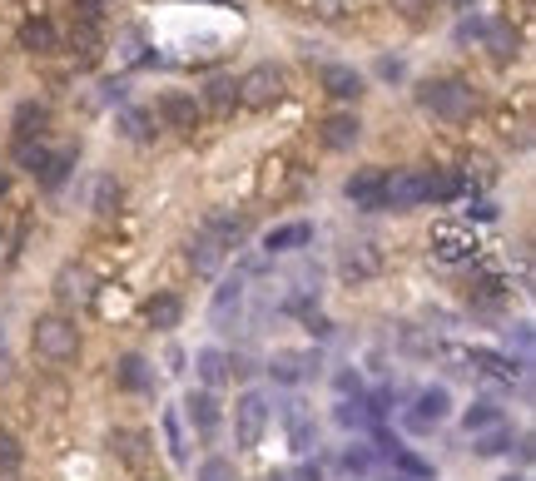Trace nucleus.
<instances>
[{"mask_svg":"<svg viewBox=\"0 0 536 481\" xmlns=\"http://www.w3.org/2000/svg\"><path fill=\"white\" fill-rule=\"evenodd\" d=\"M383 189H388V174H383V169H358V174L343 184L348 204H353V209H363V214L388 209V204H383Z\"/></svg>","mask_w":536,"mask_h":481,"instance_id":"obj_7","label":"nucleus"},{"mask_svg":"<svg viewBox=\"0 0 536 481\" xmlns=\"http://www.w3.org/2000/svg\"><path fill=\"white\" fill-rule=\"evenodd\" d=\"M482 50H487L497 65H512V60H517V50H522L517 25H512V20H487V25H482Z\"/></svg>","mask_w":536,"mask_h":481,"instance_id":"obj_10","label":"nucleus"},{"mask_svg":"<svg viewBox=\"0 0 536 481\" xmlns=\"http://www.w3.org/2000/svg\"><path fill=\"white\" fill-rule=\"evenodd\" d=\"M20 50L50 55V50H55V25H50V20H25V25H20Z\"/></svg>","mask_w":536,"mask_h":481,"instance_id":"obj_22","label":"nucleus"},{"mask_svg":"<svg viewBox=\"0 0 536 481\" xmlns=\"http://www.w3.org/2000/svg\"><path fill=\"white\" fill-rule=\"evenodd\" d=\"M472 253H477V243L462 239V234H442V239H437V258H442V263H462V258H472Z\"/></svg>","mask_w":536,"mask_h":481,"instance_id":"obj_32","label":"nucleus"},{"mask_svg":"<svg viewBox=\"0 0 536 481\" xmlns=\"http://www.w3.org/2000/svg\"><path fill=\"white\" fill-rule=\"evenodd\" d=\"M462 427H467L472 437H482V432L502 427V407H497V402H472V407L462 412Z\"/></svg>","mask_w":536,"mask_h":481,"instance_id":"obj_23","label":"nucleus"},{"mask_svg":"<svg viewBox=\"0 0 536 481\" xmlns=\"http://www.w3.org/2000/svg\"><path fill=\"white\" fill-rule=\"evenodd\" d=\"M482 15H462V25H457V40H482Z\"/></svg>","mask_w":536,"mask_h":481,"instance_id":"obj_44","label":"nucleus"},{"mask_svg":"<svg viewBox=\"0 0 536 481\" xmlns=\"http://www.w3.org/2000/svg\"><path fill=\"white\" fill-rule=\"evenodd\" d=\"M383 204L388 209H417V204H427V169H398V174H388Z\"/></svg>","mask_w":536,"mask_h":481,"instance_id":"obj_6","label":"nucleus"},{"mask_svg":"<svg viewBox=\"0 0 536 481\" xmlns=\"http://www.w3.org/2000/svg\"><path fill=\"white\" fill-rule=\"evenodd\" d=\"M45 159H50V154H45V144H40V139H15V164H20V169L40 174V169H45Z\"/></svg>","mask_w":536,"mask_h":481,"instance_id":"obj_31","label":"nucleus"},{"mask_svg":"<svg viewBox=\"0 0 536 481\" xmlns=\"http://www.w3.org/2000/svg\"><path fill=\"white\" fill-rule=\"evenodd\" d=\"M293 477H298V481H323V472H318V462H303Z\"/></svg>","mask_w":536,"mask_h":481,"instance_id":"obj_47","label":"nucleus"},{"mask_svg":"<svg viewBox=\"0 0 536 481\" xmlns=\"http://www.w3.org/2000/svg\"><path fill=\"white\" fill-rule=\"evenodd\" d=\"M402 348H407V353H417V358H432V353H437V343H432V338H422L417 328H402Z\"/></svg>","mask_w":536,"mask_h":481,"instance_id":"obj_42","label":"nucleus"},{"mask_svg":"<svg viewBox=\"0 0 536 481\" xmlns=\"http://www.w3.org/2000/svg\"><path fill=\"white\" fill-rule=\"evenodd\" d=\"M447 5H452V10H462V15H467V10H472V5H477V0H447Z\"/></svg>","mask_w":536,"mask_h":481,"instance_id":"obj_49","label":"nucleus"},{"mask_svg":"<svg viewBox=\"0 0 536 481\" xmlns=\"http://www.w3.org/2000/svg\"><path fill=\"white\" fill-rule=\"evenodd\" d=\"M55 298L80 308V303H90V298H95V278H90L80 263H65V268L55 273Z\"/></svg>","mask_w":536,"mask_h":481,"instance_id":"obj_11","label":"nucleus"},{"mask_svg":"<svg viewBox=\"0 0 536 481\" xmlns=\"http://www.w3.org/2000/svg\"><path fill=\"white\" fill-rule=\"evenodd\" d=\"M288 437H293V447H298V452H308V447H313V427L303 422V412H288Z\"/></svg>","mask_w":536,"mask_h":481,"instance_id":"obj_40","label":"nucleus"},{"mask_svg":"<svg viewBox=\"0 0 536 481\" xmlns=\"http://www.w3.org/2000/svg\"><path fill=\"white\" fill-rule=\"evenodd\" d=\"M239 303H244V278L234 273V278L214 293V318H229V308H239Z\"/></svg>","mask_w":536,"mask_h":481,"instance_id":"obj_33","label":"nucleus"},{"mask_svg":"<svg viewBox=\"0 0 536 481\" xmlns=\"http://www.w3.org/2000/svg\"><path fill=\"white\" fill-rule=\"evenodd\" d=\"M333 382H338V392H343V397H348V392H358V372H338Z\"/></svg>","mask_w":536,"mask_h":481,"instance_id":"obj_46","label":"nucleus"},{"mask_svg":"<svg viewBox=\"0 0 536 481\" xmlns=\"http://www.w3.org/2000/svg\"><path fill=\"white\" fill-rule=\"evenodd\" d=\"M70 55L95 60V55H100V30H95V25H75V30H70Z\"/></svg>","mask_w":536,"mask_h":481,"instance_id":"obj_30","label":"nucleus"},{"mask_svg":"<svg viewBox=\"0 0 536 481\" xmlns=\"http://www.w3.org/2000/svg\"><path fill=\"white\" fill-rule=\"evenodd\" d=\"M502 481H527V477H502Z\"/></svg>","mask_w":536,"mask_h":481,"instance_id":"obj_52","label":"nucleus"},{"mask_svg":"<svg viewBox=\"0 0 536 481\" xmlns=\"http://www.w3.org/2000/svg\"><path fill=\"white\" fill-rule=\"evenodd\" d=\"M159 120L169 124V129H179V134H194L199 120H204V105H199L194 95H184V90H169V95L159 100Z\"/></svg>","mask_w":536,"mask_h":481,"instance_id":"obj_9","label":"nucleus"},{"mask_svg":"<svg viewBox=\"0 0 536 481\" xmlns=\"http://www.w3.org/2000/svg\"><path fill=\"white\" fill-rule=\"evenodd\" d=\"M120 124H125V134H130V139H149V115L125 110V115H120Z\"/></svg>","mask_w":536,"mask_h":481,"instance_id":"obj_43","label":"nucleus"},{"mask_svg":"<svg viewBox=\"0 0 536 481\" xmlns=\"http://www.w3.org/2000/svg\"><path fill=\"white\" fill-rule=\"evenodd\" d=\"M338 467H343L348 477H363V472L373 467V447H343V452H338Z\"/></svg>","mask_w":536,"mask_h":481,"instance_id":"obj_35","label":"nucleus"},{"mask_svg":"<svg viewBox=\"0 0 536 481\" xmlns=\"http://www.w3.org/2000/svg\"><path fill=\"white\" fill-rule=\"evenodd\" d=\"M358 139H363L358 115H328V120H323V144H328V149H353Z\"/></svg>","mask_w":536,"mask_h":481,"instance_id":"obj_20","label":"nucleus"},{"mask_svg":"<svg viewBox=\"0 0 536 481\" xmlns=\"http://www.w3.org/2000/svg\"><path fill=\"white\" fill-rule=\"evenodd\" d=\"M417 105L432 115V120H467L477 110V95L467 80H427L417 90Z\"/></svg>","mask_w":536,"mask_h":481,"instance_id":"obj_1","label":"nucleus"},{"mask_svg":"<svg viewBox=\"0 0 536 481\" xmlns=\"http://www.w3.org/2000/svg\"><path fill=\"white\" fill-rule=\"evenodd\" d=\"M199 481H239V472H234L229 457H209V462L199 467Z\"/></svg>","mask_w":536,"mask_h":481,"instance_id":"obj_39","label":"nucleus"},{"mask_svg":"<svg viewBox=\"0 0 536 481\" xmlns=\"http://www.w3.org/2000/svg\"><path fill=\"white\" fill-rule=\"evenodd\" d=\"M378 70H383V75H388V80H398V75H402V60H383V65H378Z\"/></svg>","mask_w":536,"mask_h":481,"instance_id":"obj_48","label":"nucleus"},{"mask_svg":"<svg viewBox=\"0 0 536 481\" xmlns=\"http://www.w3.org/2000/svg\"><path fill=\"white\" fill-rule=\"evenodd\" d=\"M283 100V70L273 65H254L244 80H239V105H254V110H268Z\"/></svg>","mask_w":536,"mask_h":481,"instance_id":"obj_3","label":"nucleus"},{"mask_svg":"<svg viewBox=\"0 0 536 481\" xmlns=\"http://www.w3.org/2000/svg\"><path fill=\"white\" fill-rule=\"evenodd\" d=\"M110 0H75V25H100Z\"/></svg>","mask_w":536,"mask_h":481,"instance_id":"obj_41","label":"nucleus"},{"mask_svg":"<svg viewBox=\"0 0 536 481\" xmlns=\"http://www.w3.org/2000/svg\"><path fill=\"white\" fill-rule=\"evenodd\" d=\"M224 243H214L209 234H194V243H189V263H194V273H204V278H214L219 268H224Z\"/></svg>","mask_w":536,"mask_h":481,"instance_id":"obj_18","label":"nucleus"},{"mask_svg":"<svg viewBox=\"0 0 536 481\" xmlns=\"http://www.w3.org/2000/svg\"><path fill=\"white\" fill-rule=\"evenodd\" d=\"M308 243H313V224L293 219V224L268 229V234H264V253H298V248H308Z\"/></svg>","mask_w":536,"mask_h":481,"instance_id":"obj_14","label":"nucleus"},{"mask_svg":"<svg viewBox=\"0 0 536 481\" xmlns=\"http://www.w3.org/2000/svg\"><path fill=\"white\" fill-rule=\"evenodd\" d=\"M70 169H75V149H65V154H50V159H45V169H40V184H45V189H60Z\"/></svg>","mask_w":536,"mask_h":481,"instance_id":"obj_29","label":"nucleus"},{"mask_svg":"<svg viewBox=\"0 0 536 481\" xmlns=\"http://www.w3.org/2000/svg\"><path fill=\"white\" fill-rule=\"evenodd\" d=\"M338 268H343V278H353V283H363V278H373V273L383 268V253H378L373 243H353V248H343V258H338Z\"/></svg>","mask_w":536,"mask_h":481,"instance_id":"obj_12","label":"nucleus"},{"mask_svg":"<svg viewBox=\"0 0 536 481\" xmlns=\"http://www.w3.org/2000/svg\"><path fill=\"white\" fill-rule=\"evenodd\" d=\"M179 318H184L179 293H154V298L144 303V323H149L154 333H174V328H179Z\"/></svg>","mask_w":536,"mask_h":481,"instance_id":"obj_13","label":"nucleus"},{"mask_svg":"<svg viewBox=\"0 0 536 481\" xmlns=\"http://www.w3.org/2000/svg\"><path fill=\"white\" fill-rule=\"evenodd\" d=\"M388 481H407V477H388Z\"/></svg>","mask_w":536,"mask_h":481,"instance_id":"obj_53","label":"nucleus"},{"mask_svg":"<svg viewBox=\"0 0 536 481\" xmlns=\"http://www.w3.org/2000/svg\"><path fill=\"white\" fill-rule=\"evenodd\" d=\"M35 353L45 362H70L80 353V328H75V318H65V313H45V318H35Z\"/></svg>","mask_w":536,"mask_h":481,"instance_id":"obj_2","label":"nucleus"},{"mask_svg":"<svg viewBox=\"0 0 536 481\" xmlns=\"http://www.w3.org/2000/svg\"><path fill=\"white\" fill-rule=\"evenodd\" d=\"M20 462H25V447H20V437H15V432H0V472L10 477V472H20Z\"/></svg>","mask_w":536,"mask_h":481,"instance_id":"obj_36","label":"nucleus"},{"mask_svg":"<svg viewBox=\"0 0 536 481\" xmlns=\"http://www.w3.org/2000/svg\"><path fill=\"white\" fill-rule=\"evenodd\" d=\"M268 481H298L293 472H268Z\"/></svg>","mask_w":536,"mask_h":481,"instance_id":"obj_50","label":"nucleus"},{"mask_svg":"<svg viewBox=\"0 0 536 481\" xmlns=\"http://www.w3.org/2000/svg\"><path fill=\"white\" fill-rule=\"evenodd\" d=\"M115 447H120V457H125V462L139 457V437H134V432H120V437H115Z\"/></svg>","mask_w":536,"mask_h":481,"instance_id":"obj_45","label":"nucleus"},{"mask_svg":"<svg viewBox=\"0 0 536 481\" xmlns=\"http://www.w3.org/2000/svg\"><path fill=\"white\" fill-rule=\"evenodd\" d=\"M5 189H10V179H5V174H0V199H5Z\"/></svg>","mask_w":536,"mask_h":481,"instance_id":"obj_51","label":"nucleus"},{"mask_svg":"<svg viewBox=\"0 0 536 481\" xmlns=\"http://www.w3.org/2000/svg\"><path fill=\"white\" fill-rule=\"evenodd\" d=\"M333 417H338V427H353V432H358V427H368V407H363L358 397H343Z\"/></svg>","mask_w":536,"mask_h":481,"instance_id":"obj_37","label":"nucleus"},{"mask_svg":"<svg viewBox=\"0 0 536 481\" xmlns=\"http://www.w3.org/2000/svg\"><path fill=\"white\" fill-rule=\"evenodd\" d=\"M457 358L467 362V372H482L492 382H517L522 377V362L507 358V353H492V348H462Z\"/></svg>","mask_w":536,"mask_h":481,"instance_id":"obj_8","label":"nucleus"},{"mask_svg":"<svg viewBox=\"0 0 536 481\" xmlns=\"http://www.w3.org/2000/svg\"><path fill=\"white\" fill-rule=\"evenodd\" d=\"M204 105H209L214 115H229V110L239 105V80H229V75H214V80L204 85Z\"/></svg>","mask_w":536,"mask_h":481,"instance_id":"obj_21","label":"nucleus"},{"mask_svg":"<svg viewBox=\"0 0 536 481\" xmlns=\"http://www.w3.org/2000/svg\"><path fill=\"white\" fill-rule=\"evenodd\" d=\"M159 427H164V447H169V457H174V462H184V457H189V442H184V427H179V412L169 407V412L159 417Z\"/></svg>","mask_w":536,"mask_h":481,"instance_id":"obj_28","label":"nucleus"},{"mask_svg":"<svg viewBox=\"0 0 536 481\" xmlns=\"http://www.w3.org/2000/svg\"><path fill=\"white\" fill-rule=\"evenodd\" d=\"M194 367H199V382H204V392H214V387H224V382H229L234 358H229V353H219V348H204V353L194 358Z\"/></svg>","mask_w":536,"mask_h":481,"instance_id":"obj_17","label":"nucleus"},{"mask_svg":"<svg viewBox=\"0 0 536 481\" xmlns=\"http://www.w3.org/2000/svg\"><path fill=\"white\" fill-rule=\"evenodd\" d=\"M323 90L333 95V100H358L363 95V75L353 70V65H323Z\"/></svg>","mask_w":536,"mask_h":481,"instance_id":"obj_15","label":"nucleus"},{"mask_svg":"<svg viewBox=\"0 0 536 481\" xmlns=\"http://www.w3.org/2000/svg\"><path fill=\"white\" fill-rule=\"evenodd\" d=\"M447 412H452L447 387H422V392L412 397V407H407V427H412V432H432L437 422H447Z\"/></svg>","mask_w":536,"mask_h":481,"instance_id":"obj_4","label":"nucleus"},{"mask_svg":"<svg viewBox=\"0 0 536 481\" xmlns=\"http://www.w3.org/2000/svg\"><path fill=\"white\" fill-rule=\"evenodd\" d=\"M507 447H512L507 427H492V432H482V437H477V452H482V457H502Z\"/></svg>","mask_w":536,"mask_h":481,"instance_id":"obj_38","label":"nucleus"},{"mask_svg":"<svg viewBox=\"0 0 536 481\" xmlns=\"http://www.w3.org/2000/svg\"><path fill=\"white\" fill-rule=\"evenodd\" d=\"M45 124H50V110H45V105H30V100H25V105L15 110V134H20V139H40Z\"/></svg>","mask_w":536,"mask_h":481,"instance_id":"obj_26","label":"nucleus"},{"mask_svg":"<svg viewBox=\"0 0 536 481\" xmlns=\"http://www.w3.org/2000/svg\"><path fill=\"white\" fill-rule=\"evenodd\" d=\"M234 427H239V447H259L268 427V397L264 392H244L234 402Z\"/></svg>","mask_w":536,"mask_h":481,"instance_id":"obj_5","label":"nucleus"},{"mask_svg":"<svg viewBox=\"0 0 536 481\" xmlns=\"http://www.w3.org/2000/svg\"><path fill=\"white\" fill-rule=\"evenodd\" d=\"M115 377H120V387H125V392H144V387L154 382L149 362L139 358V353H130V358H120V367H115Z\"/></svg>","mask_w":536,"mask_h":481,"instance_id":"obj_25","label":"nucleus"},{"mask_svg":"<svg viewBox=\"0 0 536 481\" xmlns=\"http://www.w3.org/2000/svg\"><path fill=\"white\" fill-rule=\"evenodd\" d=\"M90 209H95L100 219H110V214L120 209V184H115L110 174H100V179H95V189H90Z\"/></svg>","mask_w":536,"mask_h":481,"instance_id":"obj_27","label":"nucleus"},{"mask_svg":"<svg viewBox=\"0 0 536 481\" xmlns=\"http://www.w3.org/2000/svg\"><path fill=\"white\" fill-rule=\"evenodd\" d=\"M313 367H318V358H313V353H288V348H283V353H273V358H268L273 382H288V387H293V382H303Z\"/></svg>","mask_w":536,"mask_h":481,"instance_id":"obj_16","label":"nucleus"},{"mask_svg":"<svg viewBox=\"0 0 536 481\" xmlns=\"http://www.w3.org/2000/svg\"><path fill=\"white\" fill-rule=\"evenodd\" d=\"M393 467H398L402 477H412V481L432 477V462H422V457H417V452H407V447H398V452H393Z\"/></svg>","mask_w":536,"mask_h":481,"instance_id":"obj_34","label":"nucleus"},{"mask_svg":"<svg viewBox=\"0 0 536 481\" xmlns=\"http://www.w3.org/2000/svg\"><path fill=\"white\" fill-rule=\"evenodd\" d=\"M204 234L214 243H224V248H234V243L249 234V219H234V214H214L209 224H204Z\"/></svg>","mask_w":536,"mask_h":481,"instance_id":"obj_24","label":"nucleus"},{"mask_svg":"<svg viewBox=\"0 0 536 481\" xmlns=\"http://www.w3.org/2000/svg\"><path fill=\"white\" fill-rule=\"evenodd\" d=\"M189 422L199 427V437H214L219 432V397L214 392H189Z\"/></svg>","mask_w":536,"mask_h":481,"instance_id":"obj_19","label":"nucleus"}]
</instances>
